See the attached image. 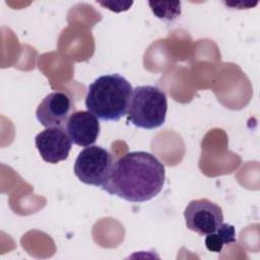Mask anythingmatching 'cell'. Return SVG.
Listing matches in <instances>:
<instances>
[{"mask_svg":"<svg viewBox=\"0 0 260 260\" xmlns=\"http://www.w3.org/2000/svg\"><path fill=\"white\" fill-rule=\"evenodd\" d=\"M165 178V166L154 154L131 151L114 162L102 188L126 201L140 203L152 199L162 190Z\"/></svg>","mask_w":260,"mask_h":260,"instance_id":"cell-1","label":"cell"},{"mask_svg":"<svg viewBox=\"0 0 260 260\" xmlns=\"http://www.w3.org/2000/svg\"><path fill=\"white\" fill-rule=\"evenodd\" d=\"M132 92L131 83L122 75H102L88 85L85 107L98 119L117 122L127 114Z\"/></svg>","mask_w":260,"mask_h":260,"instance_id":"cell-2","label":"cell"},{"mask_svg":"<svg viewBox=\"0 0 260 260\" xmlns=\"http://www.w3.org/2000/svg\"><path fill=\"white\" fill-rule=\"evenodd\" d=\"M168 111V99L164 90L153 85H140L133 89L127 119L134 126L146 130L160 127Z\"/></svg>","mask_w":260,"mask_h":260,"instance_id":"cell-3","label":"cell"},{"mask_svg":"<svg viewBox=\"0 0 260 260\" xmlns=\"http://www.w3.org/2000/svg\"><path fill=\"white\" fill-rule=\"evenodd\" d=\"M114 165L113 155L98 145L86 146L75 159L74 174L86 185L103 187Z\"/></svg>","mask_w":260,"mask_h":260,"instance_id":"cell-4","label":"cell"},{"mask_svg":"<svg viewBox=\"0 0 260 260\" xmlns=\"http://www.w3.org/2000/svg\"><path fill=\"white\" fill-rule=\"evenodd\" d=\"M184 217L187 228L200 236L214 233L223 222L222 209L207 198L191 200L185 208Z\"/></svg>","mask_w":260,"mask_h":260,"instance_id":"cell-5","label":"cell"},{"mask_svg":"<svg viewBox=\"0 0 260 260\" xmlns=\"http://www.w3.org/2000/svg\"><path fill=\"white\" fill-rule=\"evenodd\" d=\"M74 105L70 96L63 91H53L47 94L39 105L36 116L46 128L63 127L67 123Z\"/></svg>","mask_w":260,"mask_h":260,"instance_id":"cell-6","label":"cell"},{"mask_svg":"<svg viewBox=\"0 0 260 260\" xmlns=\"http://www.w3.org/2000/svg\"><path fill=\"white\" fill-rule=\"evenodd\" d=\"M36 146L42 158L49 164L65 160L71 150L72 141L62 127L47 128L35 138Z\"/></svg>","mask_w":260,"mask_h":260,"instance_id":"cell-7","label":"cell"},{"mask_svg":"<svg viewBox=\"0 0 260 260\" xmlns=\"http://www.w3.org/2000/svg\"><path fill=\"white\" fill-rule=\"evenodd\" d=\"M66 130L74 144L86 147L96 141L101 126L99 119L89 111H76L70 115Z\"/></svg>","mask_w":260,"mask_h":260,"instance_id":"cell-8","label":"cell"},{"mask_svg":"<svg viewBox=\"0 0 260 260\" xmlns=\"http://www.w3.org/2000/svg\"><path fill=\"white\" fill-rule=\"evenodd\" d=\"M236 242L237 239L235 226L223 222L214 233L207 235L205 238V246L207 250L214 253L221 252L225 245H230Z\"/></svg>","mask_w":260,"mask_h":260,"instance_id":"cell-9","label":"cell"},{"mask_svg":"<svg viewBox=\"0 0 260 260\" xmlns=\"http://www.w3.org/2000/svg\"><path fill=\"white\" fill-rule=\"evenodd\" d=\"M152 12L160 19L172 20L181 13L180 2H149Z\"/></svg>","mask_w":260,"mask_h":260,"instance_id":"cell-10","label":"cell"}]
</instances>
